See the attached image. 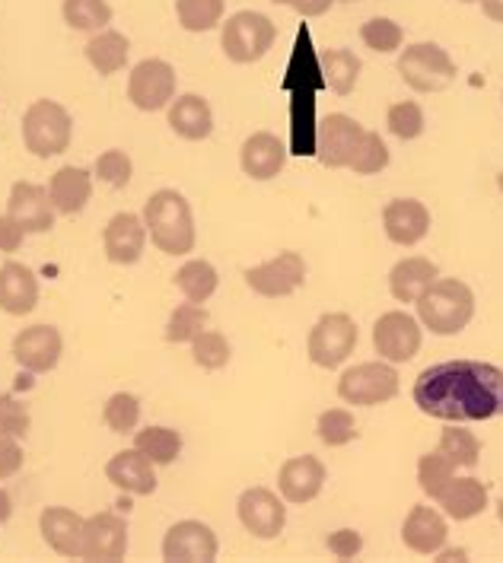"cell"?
<instances>
[{"label":"cell","instance_id":"6da1fadb","mask_svg":"<svg viewBox=\"0 0 503 563\" xmlns=\"http://www.w3.org/2000/svg\"><path fill=\"white\" fill-rule=\"evenodd\" d=\"M415 405L446 423H472L503 415V369L481 360H444L415 379Z\"/></svg>","mask_w":503,"mask_h":563},{"label":"cell","instance_id":"7a4b0ae2","mask_svg":"<svg viewBox=\"0 0 503 563\" xmlns=\"http://www.w3.org/2000/svg\"><path fill=\"white\" fill-rule=\"evenodd\" d=\"M141 217H144L150 242L163 255H192L195 252V245H198L195 213H192V205L182 191H176V188L153 191Z\"/></svg>","mask_w":503,"mask_h":563},{"label":"cell","instance_id":"3957f363","mask_svg":"<svg viewBox=\"0 0 503 563\" xmlns=\"http://www.w3.org/2000/svg\"><path fill=\"white\" fill-rule=\"evenodd\" d=\"M415 306L417 322L440 338H452V334L466 331V325L474 319L472 287L466 280H456V277H437L420 294Z\"/></svg>","mask_w":503,"mask_h":563},{"label":"cell","instance_id":"277c9868","mask_svg":"<svg viewBox=\"0 0 503 563\" xmlns=\"http://www.w3.org/2000/svg\"><path fill=\"white\" fill-rule=\"evenodd\" d=\"M20 128H23V144L39 159H52V156L67 153L70 141H74V119L55 99H35L23 112Z\"/></svg>","mask_w":503,"mask_h":563},{"label":"cell","instance_id":"5b68a950","mask_svg":"<svg viewBox=\"0 0 503 563\" xmlns=\"http://www.w3.org/2000/svg\"><path fill=\"white\" fill-rule=\"evenodd\" d=\"M398 391H402V376H398L395 363H385V360L357 363L351 369H345L338 379V398L351 408L385 405Z\"/></svg>","mask_w":503,"mask_h":563},{"label":"cell","instance_id":"8992f818","mask_svg":"<svg viewBox=\"0 0 503 563\" xmlns=\"http://www.w3.org/2000/svg\"><path fill=\"white\" fill-rule=\"evenodd\" d=\"M277 38L274 20L259 10H239L220 26V48L233 64H255L271 52Z\"/></svg>","mask_w":503,"mask_h":563},{"label":"cell","instance_id":"52a82bcc","mask_svg":"<svg viewBox=\"0 0 503 563\" xmlns=\"http://www.w3.org/2000/svg\"><path fill=\"white\" fill-rule=\"evenodd\" d=\"M398 74L415 92H444L456 80V60L437 42H415L398 55Z\"/></svg>","mask_w":503,"mask_h":563},{"label":"cell","instance_id":"ba28073f","mask_svg":"<svg viewBox=\"0 0 503 563\" xmlns=\"http://www.w3.org/2000/svg\"><path fill=\"white\" fill-rule=\"evenodd\" d=\"M357 347V322L348 312H326L309 331V360L319 369H338Z\"/></svg>","mask_w":503,"mask_h":563},{"label":"cell","instance_id":"9c48e42d","mask_svg":"<svg viewBox=\"0 0 503 563\" xmlns=\"http://www.w3.org/2000/svg\"><path fill=\"white\" fill-rule=\"evenodd\" d=\"M176 67L163 58H144L131 67L128 77V99L138 112H160L170 109L176 99Z\"/></svg>","mask_w":503,"mask_h":563},{"label":"cell","instance_id":"30bf717a","mask_svg":"<svg viewBox=\"0 0 503 563\" xmlns=\"http://www.w3.org/2000/svg\"><path fill=\"white\" fill-rule=\"evenodd\" d=\"M245 284H249L252 294H259V297L265 299L294 297L296 290L306 284V262H303L299 252L287 249V252L267 258L262 265L249 267L245 271Z\"/></svg>","mask_w":503,"mask_h":563},{"label":"cell","instance_id":"8fae6325","mask_svg":"<svg viewBox=\"0 0 503 563\" xmlns=\"http://www.w3.org/2000/svg\"><path fill=\"white\" fill-rule=\"evenodd\" d=\"M237 516L242 529L259 538V541H274L287 526V506L284 497H277L267 487H249L237 500Z\"/></svg>","mask_w":503,"mask_h":563},{"label":"cell","instance_id":"7c38bea8","mask_svg":"<svg viewBox=\"0 0 503 563\" xmlns=\"http://www.w3.org/2000/svg\"><path fill=\"white\" fill-rule=\"evenodd\" d=\"M420 344H424L420 322H417L415 316H408V312L392 309V312L380 316L376 325H373V347H376V354L383 356L385 363H408V360H415Z\"/></svg>","mask_w":503,"mask_h":563},{"label":"cell","instance_id":"4fadbf2b","mask_svg":"<svg viewBox=\"0 0 503 563\" xmlns=\"http://www.w3.org/2000/svg\"><path fill=\"white\" fill-rule=\"evenodd\" d=\"M217 551H220L217 532L198 519H182L163 534V561L166 563H214Z\"/></svg>","mask_w":503,"mask_h":563},{"label":"cell","instance_id":"5bb4252c","mask_svg":"<svg viewBox=\"0 0 503 563\" xmlns=\"http://www.w3.org/2000/svg\"><path fill=\"white\" fill-rule=\"evenodd\" d=\"M64 354V338L55 325H30L13 338V360L32 376L52 373Z\"/></svg>","mask_w":503,"mask_h":563},{"label":"cell","instance_id":"9a60e30c","mask_svg":"<svg viewBox=\"0 0 503 563\" xmlns=\"http://www.w3.org/2000/svg\"><path fill=\"white\" fill-rule=\"evenodd\" d=\"M128 551V522L116 512H96L84 522L80 561L119 563Z\"/></svg>","mask_w":503,"mask_h":563},{"label":"cell","instance_id":"2e32d148","mask_svg":"<svg viewBox=\"0 0 503 563\" xmlns=\"http://www.w3.org/2000/svg\"><path fill=\"white\" fill-rule=\"evenodd\" d=\"M363 134H367L363 124L351 119V115L335 112V115L322 119V124H319V144H316V153H319L322 166H328V169L351 166L357 147L363 141Z\"/></svg>","mask_w":503,"mask_h":563},{"label":"cell","instance_id":"e0dca14e","mask_svg":"<svg viewBox=\"0 0 503 563\" xmlns=\"http://www.w3.org/2000/svg\"><path fill=\"white\" fill-rule=\"evenodd\" d=\"M102 249H106V258L112 265H138L144 258V249H147L144 217H138L131 210L116 213L102 230Z\"/></svg>","mask_w":503,"mask_h":563},{"label":"cell","instance_id":"ac0fdd59","mask_svg":"<svg viewBox=\"0 0 503 563\" xmlns=\"http://www.w3.org/2000/svg\"><path fill=\"white\" fill-rule=\"evenodd\" d=\"M326 477L328 472L326 465H322V459H316V455H294L277 472V490H281L284 504H313L322 494Z\"/></svg>","mask_w":503,"mask_h":563},{"label":"cell","instance_id":"d6986e66","mask_svg":"<svg viewBox=\"0 0 503 563\" xmlns=\"http://www.w3.org/2000/svg\"><path fill=\"white\" fill-rule=\"evenodd\" d=\"M7 213L30 233H48L55 227V205L48 198V188L42 185H32V181H17L10 188V198H7Z\"/></svg>","mask_w":503,"mask_h":563},{"label":"cell","instance_id":"ffe728a7","mask_svg":"<svg viewBox=\"0 0 503 563\" xmlns=\"http://www.w3.org/2000/svg\"><path fill=\"white\" fill-rule=\"evenodd\" d=\"M287 163V147L277 134L271 131H255L242 141L239 147V166L252 181H271L281 176Z\"/></svg>","mask_w":503,"mask_h":563},{"label":"cell","instance_id":"44dd1931","mask_svg":"<svg viewBox=\"0 0 503 563\" xmlns=\"http://www.w3.org/2000/svg\"><path fill=\"white\" fill-rule=\"evenodd\" d=\"M84 516H77L74 509L67 506H48L42 509L39 516V532L45 538V544L67 558V561H80V551H84Z\"/></svg>","mask_w":503,"mask_h":563},{"label":"cell","instance_id":"7402d4cb","mask_svg":"<svg viewBox=\"0 0 503 563\" xmlns=\"http://www.w3.org/2000/svg\"><path fill=\"white\" fill-rule=\"evenodd\" d=\"M402 541L408 551H415L420 558H434L437 551H444L449 541V526H446L444 512L430 509L427 504L412 506V512L402 526Z\"/></svg>","mask_w":503,"mask_h":563},{"label":"cell","instance_id":"603a6c76","mask_svg":"<svg viewBox=\"0 0 503 563\" xmlns=\"http://www.w3.org/2000/svg\"><path fill=\"white\" fill-rule=\"evenodd\" d=\"M383 230L395 245H417L430 233V210L417 198H395L383 208Z\"/></svg>","mask_w":503,"mask_h":563},{"label":"cell","instance_id":"cb8c5ba5","mask_svg":"<svg viewBox=\"0 0 503 563\" xmlns=\"http://www.w3.org/2000/svg\"><path fill=\"white\" fill-rule=\"evenodd\" d=\"M106 477L124 490V494H134V497H150L156 494V465L150 462L144 452L138 449H124L116 452L106 465Z\"/></svg>","mask_w":503,"mask_h":563},{"label":"cell","instance_id":"d4e9b609","mask_svg":"<svg viewBox=\"0 0 503 563\" xmlns=\"http://www.w3.org/2000/svg\"><path fill=\"white\" fill-rule=\"evenodd\" d=\"M39 306V277L30 265L3 262L0 265V309L7 316H30Z\"/></svg>","mask_w":503,"mask_h":563},{"label":"cell","instance_id":"484cf974","mask_svg":"<svg viewBox=\"0 0 503 563\" xmlns=\"http://www.w3.org/2000/svg\"><path fill=\"white\" fill-rule=\"evenodd\" d=\"M170 128L182 141H208L214 134V112L210 102L198 92H182L170 102Z\"/></svg>","mask_w":503,"mask_h":563},{"label":"cell","instance_id":"4316f807","mask_svg":"<svg viewBox=\"0 0 503 563\" xmlns=\"http://www.w3.org/2000/svg\"><path fill=\"white\" fill-rule=\"evenodd\" d=\"M437 277H440V267L434 265L430 258H420V255L402 258L398 265L389 271V294L398 302L412 306Z\"/></svg>","mask_w":503,"mask_h":563},{"label":"cell","instance_id":"83f0119b","mask_svg":"<svg viewBox=\"0 0 503 563\" xmlns=\"http://www.w3.org/2000/svg\"><path fill=\"white\" fill-rule=\"evenodd\" d=\"M48 198L58 213L74 217L87 208L92 198V176L80 166H61L58 173L48 178Z\"/></svg>","mask_w":503,"mask_h":563},{"label":"cell","instance_id":"f1b7e54d","mask_svg":"<svg viewBox=\"0 0 503 563\" xmlns=\"http://www.w3.org/2000/svg\"><path fill=\"white\" fill-rule=\"evenodd\" d=\"M444 512L452 522H469L474 516H481L488 509V484H481L478 477H452V484L440 497Z\"/></svg>","mask_w":503,"mask_h":563},{"label":"cell","instance_id":"f546056e","mask_svg":"<svg viewBox=\"0 0 503 563\" xmlns=\"http://www.w3.org/2000/svg\"><path fill=\"white\" fill-rule=\"evenodd\" d=\"M84 55H87L89 67H92L99 77H112V74L124 70L128 55H131V42H128V35L119 30L92 32V38L87 42Z\"/></svg>","mask_w":503,"mask_h":563},{"label":"cell","instance_id":"4dcf8cb0","mask_svg":"<svg viewBox=\"0 0 503 563\" xmlns=\"http://www.w3.org/2000/svg\"><path fill=\"white\" fill-rule=\"evenodd\" d=\"M176 287L188 302H201L205 306L217 294V287H220V274L205 258H188L176 271Z\"/></svg>","mask_w":503,"mask_h":563},{"label":"cell","instance_id":"1f68e13d","mask_svg":"<svg viewBox=\"0 0 503 563\" xmlns=\"http://www.w3.org/2000/svg\"><path fill=\"white\" fill-rule=\"evenodd\" d=\"M134 449L144 452L153 465H173L182 455V437L173 427H144L134 433Z\"/></svg>","mask_w":503,"mask_h":563},{"label":"cell","instance_id":"d6a6232c","mask_svg":"<svg viewBox=\"0 0 503 563\" xmlns=\"http://www.w3.org/2000/svg\"><path fill=\"white\" fill-rule=\"evenodd\" d=\"M61 16L70 30L102 32L112 23V7L109 0H64Z\"/></svg>","mask_w":503,"mask_h":563},{"label":"cell","instance_id":"836d02e7","mask_svg":"<svg viewBox=\"0 0 503 563\" xmlns=\"http://www.w3.org/2000/svg\"><path fill=\"white\" fill-rule=\"evenodd\" d=\"M360 70H363V64L357 58L354 52H348V48H331L322 55V74H326V84L331 92H338V96H348V92H354L357 80H360Z\"/></svg>","mask_w":503,"mask_h":563},{"label":"cell","instance_id":"e575fe53","mask_svg":"<svg viewBox=\"0 0 503 563\" xmlns=\"http://www.w3.org/2000/svg\"><path fill=\"white\" fill-rule=\"evenodd\" d=\"M437 452H444L456 468H469V472L478 468V462H481V443H478V437L469 433V430H462L459 423H449L446 427Z\"/></svg>","mask_w":503,"mask_h":563},{"label":"cell","instance_id":"d590c367","mask_svg":"<svg viewBox=\"0 0 503 563\" xmlns=\"http://www.w3.org/2000/svg\"><path fill=\"white\" fill-rule=\"evenodd\" d=\"M227 3L223 0H176L178 26L185 32H210L220 26Z\"/></svg>","mask_w":503,"mask_h":563},{"label":"cell","instance_id":"8d00e7d4","mask_svg":"<svg viewBox=\"0 0 503 563\" xmlns=\"http://www.w3.org/2000/svg\"><path fill=\"white\" fill-rule=\"evenodd\" d=\"M208 325V309L201 302H182L173 309L170 322H166V341L170 344H192Z\"/></svg>","mask_w":503,"mask_h":563},{"label":"cell","instance_id":"74e56055","mask_svg":"<svg viewBox=\"0 0 503 563\" xmlns=\"http://www.w3.org/2000/svg\"><path fill=\"white\" fill-rule=\"evenodd\" d=\"M452 477H456V465L446 459L444 452L420 455V462H417V484H420V490L430 500H440L444 497V490L452 484Z\"/></svg>","mask_w":503,"mask_h":563},{"label":"cell","instance_id":"f35d334b","mask_svg":"<svg viewBox=\"0 0 503 563\" xmlns=\"http://www.w3.org/2000/svg\"><path fill=\"white\" fill-rule=\"evenodd\" d=\"M102 420L112 433H134L141 423V398L131 391H116L102 408Z\"/></svg>","mask_w":503,"mask_h":563},{"label":"cell","instance_id":"ab89813d","mask_svg":"<svg viewBox=\"0 0 503 563\" xmlns=\"http://www.w3.org/2000/svg\"><path fill=\"white\" fill-rule=\"evenodd\" d=\"M316 433H319L322 445H328V449H341V445H348L351 440H357L354 415H351L348 408H328V411L319 415Z\"/></svg>","mask_w":503,"mask_h":563},{"label":"cell","instance_id":"60d3db41","mask_svg":"<svg viewBox=\"0 0 503 563\" xmlns=\"http://www.w3.org/2000/svg\"><path fill=\"white\" fill-rule=\"evenodd\" d=\"M360 38L370 52H380V55H389V52H398L402 42H405V32L395 20L389 16H373L360 26Z\"/></svg>","mask_w":503,"mask_h":563},{"label":"cell","instance_id":"b9f144b4","mask_svg":"<svg viewBox=\"0 0 503 563\" xmlns=\"http://www.w3.org/2000/svg\"><path fill=\"white\" fill-rule=\"evenodd\" d=\"M192 356H195V363L201 366V369H223L227 363H230V356H233V347H230V341L220 334V331H201L195 341H192Z\"/></svg>","mask_w":503,"mask_h":563},{"label":"cell","instance_id":"7bdbcfd3","mask_svg":"<svg viewBox=\"0 0 503 563\" xmlns=\"http://www.w3.org/2000/svg\"><path fill=\"white\" fill-rule=\"evenodd\" d=\"M385 128L398 137V141H417L424 134V109L405 99V102H395L389 112H385Z\"/></svg>","mask_w":503,"mask_h":563},{"label":"cell","instance_id":"ee69618b","mask_svg":"<svg viewBox=\"0 0 503 563\" xmlns=\"http://www.w3.org/2000/svg\"><path fill=\"white\" fill-rule=\"evenodd\" d=\"M385 166H389V147H385V141L376 131H367L348 169H354L357 176H376V173H383Z\"/></svg>","mask_w":503,"mask_h":563},{"label":"cell","instance_id":"f6af8a7d","mask_svg":"<svg viewBox=\"0 0 503 563\" xmlns=\"http://www.w3.org/2000/svg\"><path fill=\"white\" fill-rule=\"evenodd\" d=\"M92 173H96L99 181H106L109 188H124L131 181V176H134V163H131V156L124 150L112 147L106 150V153H99Z\"/></svg>","mask_w":503,"mask_h":563},{"label":"cell","instance_id":"bcb514c9","mask_svg":"<svg viewBox=\"0 0 503 563\" xmlns=\"http://www.w3.org/2000/svg\"><path fill=\"white\" fill-rule=\"evenodd\" d=\"M32 417L30 408L17 398V395H0V433L3 437H17V440H26L30 433Z\"/></svg>","mask_w":503,"mask_h":563},{"label":"cell","instance_id":"7dc6e473","mask_svg":"<svg viewBox=\"0 0 503 563\" xmlns=\"http://www.w3.org/2000/svg\"><path fill=\"white\" fill-rule=\"evenodd\" d=\"M326 544L338 561H354L357 554L363 551V534L357 529H338V532L328 534Z\"/></svg>","mask_w":503,"mask_h":563},{"label":"cell","instance_id":"c3c4849f","mask_svg":"<svg viewBox=\"0 0 503 563\" xmlns=\"http://www.w3.org/2000/svg\"><path fill=\"white\" fill-rule=\"evenodd\" d=\"M26 455H23V445L17 437H3L0 433V481L13 477L20 468H23Z\"/></svg>","mask_w":503,"mask_h":563},{"label":"cell","instance_id":"681fc988","mask_svg":"<svg viewBox=\"0 0 503 563\" xmlns=\"http://www.w3.org/2000/svg\"><path fill=\"white\" fill-rule=\"evenodd\" d=\"M23 239H26V230L10 213H3L0 217V255H17L23 249Z\"/></svg>","mask_w":503,"mask_h":563},{"label":"cell","instance_id":"f907efd6","mask_svg":"<svg viewBox=\"0 0 503 563\" xmlns=\"http://www.w3.org/2000/svg\"><path fill=\"white\" fill-rule=\"evenodd\" d=\"M274 3L294 7L299 16H309V20H316V16H326L328 10H331L338 0H274Z\"/></svg>","mask_w":503,"mask_h":563},{"label":"cell","instance_id":"816d5d0a","mask_svg":"<svg viewBox=\"0 0 503 563\" xmlns=\"http://www.w3.org/2000/svg\"><path fill=\"white\" fill-rule=\"evenodd\" d=\"M481 10H484V16H488V20L503 23V0H481Z\"/></svg>","mask_w":503,"mask_h":563},{"label":"cell","instance_id":"f5cc1de1","mask_svg":"<svg viewBox=\"0 0 503 563\" xmlns=\"http://www.w3.org/2000/svg\"><path fill=\"white\" fill-rule=\"evenodd\" d=\"M10 516H13V500H10V494H7V490L0 487V526H3V522H7Z\"/></svg>","mask_w":503,"mask_h":563},{"label":"cell","instance_id":"db71d44e","mask_svg":"<svg viewBox=\"0 0 503 563\" xmlns=\"http://www.w3.org/2000/svg\"><path fill=\"white\" fill-rule=\"evenodd\" d=\"M434 558H437V563H452V561H466L469 554H466V551H452V548L446 551L444 548V551H437Z\"/></svg>","mask_w":503,"mask_h":563},{"label":"cell","instance_id":"11a10c76","mask_svg":"<svg viewBox=\"0 0 503 563\" xmlns=\"http://www.w3.org/2000/svg\"><path fill=\"white\" fill-rule=\"evenodd\" d=\"M497 519H501V526H503V497L497 500Z\"/></svg>","mask_w":503,"mask_h":563},{"label":"cell","instance_id":"9f6ffc18","mask_svg":"<svg viewBox=\"0 0 503 563\" xmlns=\"http://www.w3.org/2000/svg\"><path fill=\"white\" fill-rule=\"evenodd\" d=\"M497 188H501V191H503V173H501V176H497Z\"/></svg>","mask_w":503,"mask_h":563},{"label":"cell","instance_id":"6f0895ef","mask_svg":"<svg viewBox=\"0 0 503 563\" xmlns=\"http://www.w3.org/2000/svg\"><path fill=\"white\" fill-rule=\"evenodd\" d=\"M462 3H481V0H462Z\"/></svg>","mask_w":503,"mask_h":563},{"label":"cell","instance_id":"680465c9","mask_svg":"<svg viewBox=\"0 0 503 563\" xmlns=\"http://www.w3.org/2000/svg\"><path fill=\"white\" fill-rule=\"evenodd\" d=\"M341 3H354V0H341Z\"/></svg>","mask_w":503,"mask_h":563}]
</instances>
